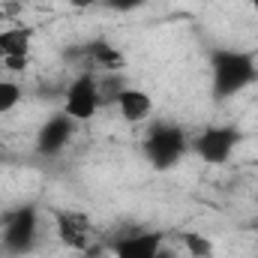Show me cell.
Instances as JSON below:
<instances>
[{
	"label": "cell",
	"mask_w": 258,
	"mask_h": 258,
	"mask_svg": "<svg viewBox=\"0 0 258 258\" xmlns=\"http://www.w3.org/2000/svg\"><path fill=\"white\" fill-rule=\"evenodd\" d=\"M102 96H99V78L93 72H81L75 81H69L63 90V111L75 123H87L99 114Z\"/></svg>",
	"instance_id": "cell-4"
},
{
	"label": "cell",
	"mask_w": 258,
	"mask_h": 258,
	"mask_svg": "<svg viewBox=\"0 0 258 258\" xmlns=\"http://www.w3.org/2000/svg\"><path fill=\"white\" fill-rule=\"evenodd\" d=\"M165 246L162 231H135L111 243V258H159Z\"/></svg>",
	"instance_id": "cell-9"
},
{
	"label": "cell",
	"mask_w": 258,
	"mask_h": 258,
	"mask_svg": "<svg viewBox=\"0 0 258 258\" xmlns=\"http://www.w3.org/2000/svg\"><path fill=\"white\" fill-rule=\"evenodd\" d=\"M240 129L234 126H207L192 138V153L204 165H225L231 159V153L240 144Z\"/></svg>",
	"instance_id": "cell-5"
},
{
	"label": "cell",
	"mask_w": 258,
	"mask_h": 258,
	"mask_svg": "<svg viewBox=\"0 0 258 258\" xmlns=\"http://www.w3.org/2000/svg\"><path fill=\"white\" fill-rule=\"evenodd\" d=\"M252 231H255V234H258V219H255V222H252Z\"/></svg>",
	"instance_id": "cell-20"
},
{
	"label": "cell",
	"mask_w": 258,
	"mask_h": 258,
	"mask_svg": "<svg viewBox=\"0 0 258 258\" xmlns=\"http://www.w3.org/2000/svg\"><path fill=\"white\" fill-rule=\"evenodd\" d=\"M258 81V63L249 51L240 48H216L210 54V90L213 99H231Z\"/></svg>",
	"instance_id": "cell-1"
},
{
	"label": "cell",
	"mask_w": 258,
	"mask_h": 258,
	"mask_svg": "<svg viewBox=\"0 0 258 258\" xmlns=\"http://www.w3.org/2000/svg\"><path fill=\"white\" fill-rule=\"evenodd\" d=\"M69 3H72V6H90L93 0H69Z\"/></svg>",
	"instance_id": "cell-17"
},
{
	"label": "cell",
	"mask_w": 258,
	"mask_h": 258,
	"mask_svg": "<svg viewBox=\"0 0 258 258\" xmlns=\"http://www.w3.org/2000/svg\"><path fill=\"white\" fill-rule=\"evenodd\" d=\"M36 234H39V210L36 204H21L15 210H9V216L3 219V246L12 255H24L36 246Z\"/></svg>",
	"instance_id": "cell-3"
},
{
	"label": "cell",
	"mask_w": 258,
	"mask_h": 258,
	"mask_svg": "<svg viewBox=\"0 0 258 258\" xmlns=\"http://www.w3.org/2000/svg\"><path fill=\"white\" fill-rule=\"evenodd\" d=\"M126 87V81L114 72H105L99 78V96H102V105H114V99L120 96V90Z\"/></svg>",
	"instance_id": "cell-14"
},
{
	"label": "cell",
	"mask_w": 258,
	"mask_h": 258,
	"mask_svg": "<svg viewBox=\"0 0 258 258\" xmlns=\"http://www.w3.org/2000/svg\"><path fill=\"white\" fill-rule=\"evenodd\" d=\"M189 147H192V141H189L186 129L177 126V123H168V120L153 123L147 129V138H144V156L156 171L174 168L189 153Z\"/></svg>",
	"instance_id": "cell-2"
},
{
	"label": "cell",
	"mask_w": 258,
	"mask_h": 258,
	"mask_svg": "<svg viewBox=\"0 0 258 258\" xmlns=\"http://www.w3.org/2000/svg\"><path fill=\"white\" fill-rule=\"evenodd\" d=\"M54 228H57V237L60 243L69 249H90V237H93V225L90 219L81 213V210H57L54 213Z\"/></svg>",
	"instance_id": "cell-8"
},
{
	"label": "cell",
	"mask_w": 258,
	"mask_h": 258,
	"mask_svg": "<svg viewBox=\"0 0 258 258\" xmlns=\"http://www.w3.org/2000/svg\"><path fill=\"white\" fill-rule=\"evenodd\" d=\"M177 237H180V249L186 252V258H216V249H213L210 237H204L198 231H183Z\"/></svg>",
	"instance_id": "cell-12"
},
{
	"label": "cell",
	"mask_w": 258,
	"mask_h": 258,
	"mask_svg": "<svg viewBox=\"0 0 258 258\" xmlns=\"http://www.w3.org/2000/svg\"><path fill=\"white\" fill-rule=\"evenodd\" d=\"M24 90L18 81H9V78H0V114H9L18 102H21Z\"/></svg>",
	"instance_id": "cell-13"
},
{
	"label": "cell",
	"mask_w": 258,
	"mask_h": 258,
	"mask_svg": "<svg viewBox=\"0 0 258 258\" xmlns=\"http://www.w3.org/2000/svg\"><path fill=\"white\" fill-rule=\"evenodd\" d=\"M249 6H252V12H255V18H258V0H246Z\"/></svg>",
	"instance_id": "cell-18"
},
{
	"label": "cell",
	"mask_w": 258,
	"mask_h": 258,
	"mask_svg": "<svg viewBox=\"0 0 258 258\" xmlns=\"http://www.w3.org/2000/svg\"><path fill=\"white\" fill-rule=\"evenodd\" d=\"M33 30L30 27H6L0 30V66L9 72H24L30 63Z\"/></svg>",
	"instance_id": "cell-6"
},
{
	"label": "cell",
	"mask_w": 258,
	"mask_h": 258,
	"mask_svg": "<svg viewBox=\"0 0 258 258\" xmlns=\"http://www.w3.org/2000/svg\"><path fill=\"white\" fill-rule=\"evenodd\" d=\"M6 18H9V12H6V9H0V24H3Z\"/></svg>",
	"instance_id": "cell-19"
},
{
	"label": "cell",
	"mask_w": 258,
	"mask_h": 258,
	"mask_svg": "<svg viewBox=\"0 0 258 258\" xmlns=\"http://www.w3.org/2000/svg\"><path fill=\"white\" fill-rule=\"evenodd\" d=\"M114 105H117L120 117L126 123H132V126L150 120V114H153V96L147 90H141V87H132V84H126L120 90V96L114 99Z\"/></svg>",
	"instance_id": "cell-10"
},
{
	"label": "cell",
	"mask_w": 258,
	"mask_h": 258,
	"mask_svg": "<svg viewBox=\"0 0 258 258\" xmlns=\"http://www.w3.org/2000/svg\"><path fill=\"white\" fill-rule=\"evenodd\" d=\"M78 54H81L90 66L102 69V72H117V69L123 66V51H120L117 45L105 42V39H93V42L81 45V48H78Z\"/></svg>",
	"instance_id": "cell-11"
},
{
	"label": "cell",
	"mask_w": 258,
	"mask_h": 258,
	"mask_svg": "<svg viewBox=\"0 0 258 258\" xmlns=\"http://www.w3.org/2000/svg\"><path fill=\"white\" fill-rule=\"evenodd\" d=\"M102 6L111 12H132V9L144 6V0H102Z\"/></svg>",
	"instance_id": "cell-15"
},
{
	"label": "cell",
	"mask_w": 258,
	"mask_h": 258,
	"mask_svg": "<svg viewBox=\"0 0 258 258\" xmlns=\"http://www.w3.org/2000/svg\"><path fill=\"white\" fill-rule=\"evenodd\" d=\"M75 129L78 123L66 114V111H57V114H51L39 132H36V150L42 153V156H57L60 150H66V144L75 138Z\"/></svg>",
	"instance_id": "cell-7"
},
{
	"label": "cell",
	"mask_w": 258,
	"mask_h": 258,
	"mask_svg": "<svg viewBox=\"0 0 258 258\" xmlns=\"http://www.w3.org/2000/svg\"><path fill=\"white\" fill-rule=\"evenodd\" d=\"M78 258H105V255H102L99 249H93V246H90V249H84V252H78Z\"/></svg>",
	"instance_id": "cell-16"
}]
</instances>
